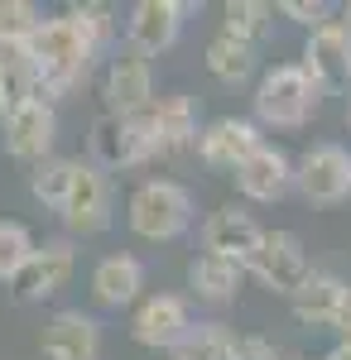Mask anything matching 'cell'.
<instances>
[{
	"label": "cell",
	"mask_w": 351,
	"mask_h": 360,
	"mask_svg": "<svg viewBox=\"0 0 351 360\" xmlns=\"http://www.w3.org/2000/svg\"><path fill=\"white\" fill-rule=\"evenodd\" d=\"M29 63H34V82H39L44 101L68 96L92 72V53L82 49V39H78V29L68 25V15H44V25L29 34Z\"/></svg>",
	"instance_id": "obj_1"
},
{
	"label": "cell",
	"mask_w": 351,
	"mask_h": 360,
	"mask_svg": "<svg viewBox=\"0 0 351 360\" xmlns=\"http://www.w3.org/2000/svg\"><path fill=\"white\" fill-rule=\"evenodd\" d=\"M250 106H255V125H270V130H298V125H308V120L318 115L323 91H318V82H313L298 63H274L270 72L255 82Z\"/></svg>",
	"instance_id": "obj_2"
},
{
	"label": "cell",
	"mask_w": 351,
	"mask_h": 360,
	"mask_svg": "<svg viewBox=\"0 0 351 360\" xmlns=\"http://www.w3.org/2000/svg\"><path fill=\"white\" fill-rule=\"evenodd\" d=\"M192 212H197L192 207V193L183 183H173V178H144L135 193H130V202H125L130 231H135L140 240H154V245L178 240L192 226Z\"/></svg>",
	"instance_id": "obj_3"
},
{
	"label": "cell",
	"mask_w": 351,
	"mask_h": 360,
	"mask_svg": "<svg viewBox=\"0 0 351 360\" xmlns=\"http://www.w3.org/2000/svg\"><path fill=\"white\" fill-rule=\"evenodd\" d=\"M87 154H92V168L101 173H125V168L149 164V130H144V111L140 115H97L92 130H87Z\"/></svg>",
	"instance_id": "obj_4"
},
{
	"label": "cell",
	"mask_w": 351,
	"mask_h": 360,
	"mask_svg": "<svg viewBox=\"0 0 351 360\" xmlns=\"http://www.w3.org/2000/svg\"><path fill=\"white\" fill-rule=\"evenodd\" d=\"M294 188L313 207H337L351 197V149L337 139H318L298 154L294 164Z\"/></svg>",
	"instance_id": "obj_5"
},
{
	"label": "cell",
	"mask_w": 351,
	"mask_h": 360,
	"mask_svg": "<svg viewBox=\"0 0 351 360\" xmlns=\"http://www.w3.org/2000/svg\"><path fill=\"white\" fill-rule=\"evenodd\" d=\"M78 269V250L68 236H54L44 245H34V255L25 259V269L10 278V298L15 303H49L54 293L68 288V278Z\"/></svg>",
	"instance_id": "obj_6"
},
{
	"label": "cell",
	"mask_w": 351,
	"mask_h": 360,
	"mask_svg": "<svg viewBox=\"0 0 351 360\" xmlns=\"http://www.w3.org/2000/svg\"><path fill=\"white\" fill-rule=\"evenodd\" d=\"M245 274L255 278L260 288L289 298L298 283L313 274V259H308V250H303V240H298L294 231H265V240H260V250L250 255Z\"/></svg>",
	"instance_id": "obj_7"
},
{
	"label": "cell",
	"mask_w": 351,
	"mask_h": 360,
	"mask_svg": "<svg viewBox=\"0 0 351 360\" xmlns=\"http://www.w3.org/2000/svg\"><path fill=\"white\" fill-rule=\"evenodd\" d=\"M58 217L68 226V240L73 236H101L111 221H116V197H111V178L92 164H78V178H73V193L58 207Z\"/></svg>",
	"instance_id": "obj_8"
},
{
	"label": "cell",
	"mask_w": 351,
	"mask_h": 360,
	"mask_svg": "<svg viewBox=\"0 0 351 360\" xmlns=\"http://www.w3.org/2000/svg\"><path fill=\"white\" fill-rule=\"evenodd\" d=\"M144 130H149L154 159H178V154L197 149V101L183 91L154 96V106L144 111Z\"/></svg>",
	"instance_id": "obj_9"
},
{
	"label": "cell",
	"mask_w": 351,
	"mask_h": 360,
	"mask_svg": "<svg viewBox=\"0 0 351 360\" xmlns=\"http://www.w3.org/2000/svg\"><path fill=\"white\" fill-rule=\"evenodd\" d=\"M188 15H192L188 0H140V5H130V20H125L130 53H140V58L168 53V49L178 44Z\"/></svg>",
	"instance_id": "obj_10"
},
{
	"label": "cell",
	"mask_w": 351,
	"mask_h": 360,
	"mask_svg": "<svg viewBox=\"0 0 351 360\" xmlns=\"http://www.w3.org/2000/svg\"><path fill=\"white\" fill-rule=\"evenodd\" d=\"M298 68L318 82V91H347L351 86V29L342 20H327V25L308 29Z\"/></svg>",
	"instance_id": "obj_11"
},
{
	"label": "cell",
	"mask_w": 351,
	"mask_h": 360,
	"mask_svg": "<svg viewBox=\"0 0 351 360\" xmlns=\"http://www.w3.org/2000/svg\"><path fill=\"white\" fill-rule=\"evenodd\" d=\"M0 125H5L0 139H5V154H10V159L39 164V159L54 154V139H58V106L54 101L34 96V101H25V106H15Z\"/></svg>",
	"instance_id": "obj_12"
},
{
	"label": "cell",
	"mask_w": 351,
	"mask_h": 360,
	"mask_svg": "<svg viewBox=\"0 0 351 360\" xmlns=\"http://www.w3.org/2000/svg\"><path fill=\"white\" fill-rule=\"evenodd\" d=\"M101 101H106V115H140L154 106V68L149 58L140 53H116L101 72Z\"/></svg>",
	"instance_id": "obj_13"
},
{
	"label": "cell",
	"mask_w": 351,
	"mask_h": 360,
	"mask_svg": "<svg viewBox=\"0 0 351 360\" xmlns=\"http://www.w3.org/2000/svg\"><path fill=\"white\" fill-rule=\"evenodd\" d=\"M255 149H260V125L245 115H216L212 125L197 130V159L212 173H236Z\"/></svg>",
	"instance_id": "obj_14"
},
{
	"label": "cell",
	"mask_w": 351,
	"mask_h": 360,
	"mask_svg": "<svg viewBox=\"0 0 351 360\" xmlns=\"http://www.w3.org/2000/svg\"><path fill=\"white\" fill-rule=\"evenodd\" d=\"M192 327V307L178 293H149L140 298L135 317H130V336L149 351H173Z\"/></svg>",
	"instance_id": "obj_15"
},
{
	"label": "cell",
	"mask_w": 351,
	"mask_h": 360,
	"mask_svg": "<svg viewBox=\"0 0 351 360\" xmlns=\"http://www.w3.org/2000/svg\"><path fill=\"white\" fill-rule=\"evenodd\" d=\"M265 240V226L255 221L245 207H216L212 217L202 221V255H216V259H231V264H250V255Z\"/></svg>",
	"instance_id": "obj_16"
},
{
	"label": "cell",
	"mask_w": 351,
	"mask_h": 360,
	"mask_svg": "<svg viewBox=\"0 0 351 360\" xmlns=\"http://www.w3.org/2000/svg\"><path fill=\"white\" fill-rule=\"evenodd\" d=\"M231 178H236V193H241L245 202L270 207V202H284V197L294 193V159H289L279 144H265V139H260V149H255Z\"/></svg>",
	"instance_id": "obj_17"
},
{
	"label": "cell",
	"mask_w": 351,
	"mask_h": 360,
	"mask_svg": "<svg viewBox=\"0 0 351 360\" xmlns=\"http://www.w3.org/2000/svg\"><path fill=\"white\" fill-rule=\"evenodd\" d=\"M39 351L49 360H101V322L82 307H63L44 322Z\"/></svg>",
	"instance_id": "obj_18"
},
{
	"label": "cell",
	"mask_w": 351,
	"mask_h": 360,
	"mask_svg": "<svg viewBox=\"0 0 351 360\" xmlns=\"http://www.w3.org/2000/svg\"><path fill=\"white\" fill-rule=\"evenodd\" d=\"M144 293V264L135 255H101L92 269V298L101 307H130Z\"/></svg>",
	"instance_id": "obj_19"
},
{
	"label": "cell",
	"mask_w": 351,
	"mask_h": 360,
	"mask_svg": "<svg viewBox=\"0 0 351 360\" xmlns=\"http://www.w3.org/2000/svg\"><path fill=\"white\" fill-rule=\"evenodd\" d=\"M342 288H347V278L327 274V269H313V274L289 293V307H294V317L303 327H332L337 303H342Z\"/></svg>",
	"instance_id": "obj_20"
},
{
	"label": "cell",
	"mask_w": 351,
	"mask_h": 360,
	"mask_svg": "<svg viewBox=\"0 0 351 360\" xmlns=\"http://www.w3.org/2000/svg\"><path fill=\"white\" fill-rule=\"evenodd\" d=\"M241 278H245L241 264L216 259V255H197V259L188 264V293L197 298V303H207V307H226V303H236Z\"/></svg>",
	"instance_id": "obj_21"
},
{
	"label": "cell",
	"mask_w": 351,
	"mask_h": 360,
	"mask_svg": "<svg viewBox=\"0 0 351 360\" xmlns=\"http://www.w3.org/2000/svg\"><path fill=\"white\" fill-rule=\"evenodd\" d=\"M34 96H39V82H34L29 44H0V120Z\"/></svg>",
	"instance_id": "obj_22"
},
{
	"label": "cell",
	"mask_w": 351,
	"mask_h": 360,
	"mask_svg": "<svg viewBox=\"0 0 351 360\" xmlns=\"http://www.w3.org/2000/svg\"><path fill=\"white\" fill-rule=\"evenodd\" d=\"M255 58H260V49H250V44L231 39V34H212L207 39V72L226 86L250 82L255 77Z\"/></svg>",
	"instance_id": "obj_23"
},
{
	"label": "cell",
	"mask_w": 351,
	"mask_h": 360,
	"mask_svg": "<svg viewBox=\"0 0 351 360\" xmlns=\"http://www.w3.org/2000/svg\"><path fill=\"white\" fill-rule=\"evenodd\" d=\"M270 25H274V5H265V0H226L221 5V34L241 39L250 49H260Z\"/></svg>",
	"instance_id": "obj_24"
},
{
	"label": "cell",
	"mask_w": 351,
	"mask_h": 360,
	"mask_svg": "<svg viewBox=\"0 0 351 360\" xmlns=\"http://www.w3.org/2000/svg\"><path fill=\"white\" fill-rule=\"evenodd\" d=\"M78 164L82 159H63V154H49V159H39L34 173H29V193L39 197L44 207H63L68 193H73V178H78Z\"/></svg>",
	"instance_id": "obj_25"
},
{
	"label": "cell",
	"mask_w": 351,
	"mask_h": 360,
	"mask_svg": "<svg viewBox=\"0 0 351 360\" xmlns=\"http://www.w3.org/2000/svg\"><path fill=\"white\" fill-rule=\"evenodd\" d=\"M231 341L221 322H192L188 336L173 346V360H231Z\"/></svg>",
	"instance_id": "obj_26"
},
{
	"label": "cell",
	"mask_w": 351,
	"mask_h": 360,
	"mask_svg": "<svg viewBox=\"0 0 351 360\" xmlns=\"http://www.w3.org/2000/svg\"><path fill=\"white\" fill-rule=\"evenodd\" d=\"M68 25L78 29L82 49L92 58L106 53V44L116 39V15H111L106 5H73V10H68Z\"/></svg>",
	"instance_id": "obj_27"
},
{
	"label": "cell",
	"mask_w": 351,
	"mask_h": 360,
	"mask_svg": "<svg viewBox=\"0 0 351 360\" xmlns=\"http://www.w3.org/2000/svg\"><path fill=\"white\" fill-rule=\"evenodd\" d=\"M34 236H29L25 221H10V217H0V283H10V278L25 269V259L34 255Z\"/></svg>",
	"instance_id": "obj_28"
},
{
	"label": "cell",
	"mask_w": 351,
	"mask_h": 360,
	"mask_svg": "<svg viewBox=\"0 0 351 360\" xmlns=\"http://www.w3.org/2000/svg\"><path fill=\"white\" fill-rule=\"evenodd\" d=\"M44 25V10L29 0H0V44H29V34Z\"/></svg>",
	"instance_id": "obj_29"
},
{
	"label": "cell",
	"mask_w": 351,
	"mask_h": 360,
	"mask_svg": "<svg viewBox=\"0 0 351 360\" xmlns=\"http://www.w3.org/2000/svg\"><path fill=\"white\" fill-rule=\"evenodd\" d=\"M279 15L294 20V25H303V29H318V25L332 20V5H327V0H284Z\"/></svg>",
	"instance_id": "obj_30"
},
{
	"label": "cell",
	"mask_w": 351,
	"mask_h": 360,
	"mask_svg": "<svg viewBox=\"0 0 351 360\" xmlns=\"http://www.w3.org/2000/svg\"><path fill=\"white\" fill-rule=\"evenodd\" d=\"M231 360H279V346L270 336H236L231 341Z\"/></svg>",
	"instance_id": "obj_31"
},
{
	"label": "cell",
	"mask_w": 351,
	"mask_h": 360,
	"mask_svg": "<svg viewBox=\"0 0 351 360\" xmlns=\"http://www.w3.org/2000/svg\"><path fill=\"white\" fill-rule=\"evenodd\" d=\"M332 332L342 336V341H351V283L342 288V303H337V317H332Z\"/></svg>",
	"instance_id": "obj_32"
},
{
	"label": "cell",
	"mask_w": 351,
	"mask_h": 360,
	"mask_svg": "<svg viewBox=\"0 0 351 360\" xmlns=\"http://www.w3.org/2000/svg\"><path fill=\"white\" fill-rule=\"evenodd\" d=\"M323 360H351V341H337V346H332Z\"/></svg>",
	"instance_id": "obj_33"
},
{
	"label": "cell",
	"mask_w": 351,
	"mask_h": 360,
	"mask_svg": "<svg viewBox=\"0 0 351 360\" xmlns=\"http://www.w3.org/2000/svg\"><path fill=\"white\" fill-rule=\"evenodd\" d=\"M342 15H347V20H342V25H347V29H351V5H347V10H342Z\"/></svg>",
	"instance_id": "obj_34"
},
{
	"label": "cell",
	"mask_w": 351,
	"mask_h": 360,
	"mask_svg": "<svg viewBox=\"0 0 351 360\" xmlns=\"http://www.w3.org/2000/svg\"><path fill=\"white\" fill-rule=\"evenodd\" d=\"M347 125H351V96H347Z\"/></svg>",
	"instance_id": "obj_35"
}]
</instances>
